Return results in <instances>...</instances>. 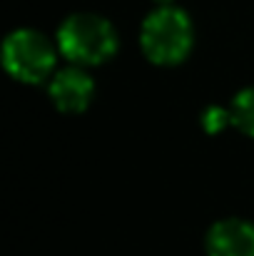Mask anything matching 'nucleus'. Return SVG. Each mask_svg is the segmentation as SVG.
<instances>
[{"mask_svg": "<svg viewBox=\"0 0 254 256\" xmlns=\"http://www.w3.org/2000/svg\"><path fill=\"white\" fill-rule=\"evenodd\" d=\"M194 45V25L177 5H157L140 28V48L155 65H179Z\"/></svg>", "mask_w": 254, "mask_h": 256, "instance_id": "f257e3e1", "label": "nucleus"}, {"mask_svg": "<svg viewBox=\"0 0 254 256\" xmlns=\"http://www.w3.org/2000/svg\"><path fill=\"white\" fill-rule=\"evenodd\" d=\"M58 50L73 65H102L117 52V32L95 12H73L58 28Z\"/></svg>", "mask_w": 254, "mask_h": 256, "instance_id": "f03ea898", "label": "nucleus"}, {"mask_svg": "<svg viewBox=\"0 0 254 256\" xmlns=\"http://www.w3.org/2000/svg\"><path fill=\"white\" fill-rule=\"evenodd\" d=\"M58 48L38 30L20 28L3 40V68L25 85H40L55 75Z\"/></svg>", "mask_w": 254, "mask_h": 256, "instance_id": "7ed1b4c3", "label": "nucleus"}, {"mask_svg": "<svg viewBox=\"0 0 254 256\" xmlns=\"http://www.w3.org/2000/svg\"><path fill=\"white\" fill-rule=\"evenodd\" d=\"M48 94L60 112L80 114L90 107V102L95 97V80L80 65H70V68L55 70V75L50 78V85H48Z\"/></svg>", "mask_w": 254, "mask_h": 256, "instance_id": "20e7f679", "label": "nucleus"}, {"mask_svg": "<svg viewBox=\"0 0 254 256\" xmlns=\"http://www.w3.org/2000/svg\"><path fill=\"white\" fill-rule=\"evenodd\" d=\"M207 256H254V224L247 219H219L204 234Z\"/></svg>", "mask_w": 254, "mask_h": 256, "instance_id": "39448f33", "label": "nucleus"}, {"mask_svg": "<svg viewBox=\"0 0 254 256\" xmlns=\"http://www.w3.org/2000/svg\"><path fill=\"white\" fill-rule=\"evenodd\" d=\"M229 117L232 127H237L247 137H254V87H244L234 94V100L229 102Z\"/></svg>", "mask_w": 254, "mask_h": 256, "instance_id": "423d86ee", "label": "nucleus"}, {"mask_svg": "<svg viewBox=\"0 0 254 256\" xmlns=\"http://www.w3.org/2000/svg\"><path fill=\"white\" fill-rule=\"evenodd\" d=\"M199 124L207 134H219L222 130H227L232 124L229 117V107H219V104H209L202 114H199Z\"/></svg>", "mask_w": 254, "mask_h": 256, "instance_id": "0eeeda50", "label": "nucleus"}, {"mask_svg": "<svg viewBox=\"0 0 254 256\" xmlns=\"http://www.w3.org/2000/svg\"><path fill=\"white\" fill-rule=\"evenodd\" d=\"M155 2H160V5H172V0H155Z\"/></svg>", "mask_w": 254, "mask_h": 256, "instance_id": "6e6552de", "label": "nucleus"}]
</instances>
